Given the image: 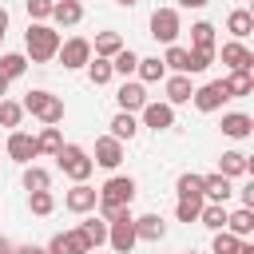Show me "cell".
I'll return each mask as SVG.
<instances>
[{"label": "cell", "instance_id": "11", "mask_svg": "<svg viewBox=\"0 0 254 254\" xmlns=\"http://www.w3.org/2000/svg\"><path fill=\"white\" fill-rule=\"evenodd\" d=\"M222 64H226V71H254V52L242 40H226L222 44Z\"/></svg>", "mask_w": 254, "mask_h": 254}, {"label": "cell", "instance_id": "28", "mask_svg": "<svg viewBox=\"0 0 254 254\" xmlns=\"http://www.w3.org/2000/svg\"><path fill=\"white\" fill-rule=\"evenodd\" d=\"M24 71H28V56H24V52H4V56H0V75H4L8 83L20 79Z\"/></svg>", "mask_w": 254, "mask_h": 254}, {"label": "cell", "instance_id": "38", "mask_svg": "<svg viewBox=\"0 0 254 254\" xmlns=\"http://www.w3.org/2000/svg\"><path fill=\"white\" fill-rule=\"evenodd\" d=\"M135 67H139V56H135L131 48H123V52L111 60V71H115V75H123V79H127V75H135Z\"/></svg>", "mask_w": 254, "mask_h": 254}, {"label": "cell", "instance_id": "2", "mask_svg": "<svg viewBox=\"0 0 254 254\" xmlns=\"http://www.w3.org/2000/svg\"><path fill=\"white\" fill-rule=\"evenodd\" d=\"M52 159H56V167H60V171H64L71 183H87V179H91V171H95L91 155H87L79 143H64V147H60Z\"/></svg>", "mask_w": 254, "mask_h": 254}, {"label": "cell", "instance_id": "33", "mask_svg": "<svg viewBox=\"0 0 254 254\" xmlns=\"http://www.w3.org/2000/svg\"><path fill=\"white\" fill-rule=\"evenodd\" d=\"M111 75H115V71H111V60H99V56H91V60H87V79H91L95 87L111 83Z\"/></svg>", "mask_w": 254, "mask_h": 254}, {"label": "cell", "instance_id": "36", "mask_svg": "<svg viewBox=\"0 0 254 254\" xmlns=\"http://www.w3.org/2000/svg\"><path fill=\"white\" fill-rule=\"evenodd\" d=\"M190 48H214V24L210 20L190 24Z\"/></svg>", "mask_w": 254, "mask_h": 254}, {"label": "cell", "instance_id": "6", "mask_svg": "<svg viewBox=\"0 0 254 254\" xmlns=\"http://www.w3.org/2000/svg\"><path fill=\"white\" fill-rule=\"evenodd\" d=\"M56 60L64 64V71H79V67H87V60H91V40H83V36L64 40L60 52H56Z\"/></svg>", "mask_w": 254, "mask_h": 254}, {"label": "cell", "instance_id": "47", "mask_svg": "<svg viewBox=\"0 0 254 254\" xmlns=\"http://www.w3.org/2000/svg\"><path fill=\"white\" fill-rule=\"evenodd\" d=\"M210 0H179V8H206Z\"/></svg>", "mask_w": 254, "mask_h": 254}, {"label": "cell", "instance_id": "22", "mask_svg": "<svg viewBox=\"0 0 254 254\" xmlns=\"http://www.w3.org/2000/svg\"><path fill=\"white\" fill-rule=\"evenodd\" d=\"M123 48H127V44H123V36H119V32H99V36H95V44H91V56H99V60H115Z\"/></svg>", "mask_w": 254, "mask_h": 254}, {"label": "cell", "instance_id": "5", "mask_svg": "<svg viewBox=\"0 0 254 254\" xmlns=\"http://www.w3.org/2000/svg\"><path fill=\"white\" fill-rule=\"evenodd\" d=\"M179 32H183V20H179V8H155L151 12V36L159 40V44H175L179 40Z\"/></svg>", "mask_w": 254, "mask_h": 254}, {"label": "cell", "instance_id": "43", "mask_svg": "<svg viewBox=\"0 0 254 254\" xmlns=\"http://www.w3.org/2000/svg\"><path fill=\"white\" fill-rule=\"evenodd\" d=\"M52 4H56V0H24L28 20H32V24H48V20H52Z\"/></svg>", "mask_w": 254, "mask_h": 254}, {"label": "cell", "instance_id": "39", "mask_svg": "<svg viewBox=\"0 0 254 254\" xmlns=\"http://www.w3.org/2000/svg\"><path fill=\"white\" fill-rule=\"evenodd\" d=\"M40 119H44V127H60V123H64V99H60V95H48Z\"/></svg>", "mask_w": 254, "mask_h": 254}, {"label": "cell", "instance_id": "45", "mask_svg": "<svg viewBox=\"0 0 254 254\" xmlns=\"http://www.w3.org/2000/svg\"><path fill=\"white\" fill-rule=\"evenodd\" d=\"M238 198H242V206H246V210H254V183H246V187L238 190Z\"/></svg>", "mask_w": 254, "mask_h": 254}, {"label": "cell", "instance_id": "40", "mask_svg": "<svg viewBox=\"0 0 254 254\" xmlns=\"http://www.w3.org/2000/svg\"><path fill=\"white\" fill-rule=\"evenodd\" d=\"M242 238H234L230 230H214V242H210V254H238Z\"/></svg>", "mask_w": 254, "mask_h": 254}, {"label": "cell", "instance_id": "49", "mask_svg": "<svg viewBox=\"0 0 254 254\" xmlns=\"http://www.w3.org/2000/svg\"><path fill=\"white\" fill-rule=\"evenodd\" d=\"M0 254H16V246H12V242H8L4 234H0Z\"/></svg>", "mask_w": 254, "mask_h": 254}, {"label": "cell", "instance_id": "44", "mask_svg": "<svg viewBox=\"0 0 254 254\" xmlns=\"http://www.w3.org/2000/svg\"><path fill=\"white\" fill-rule=\"evenodd\" d=\"M64 234V246H67V254H91V246H87V238L79 234V226H71V230H60Z\"/></svg>", "mask_w": 254, "mask_h": 254}, {"label": "cell", "instance_id": "20", "mask_svg": "<svg viewBox=\"0 0 254 254\" xmlns=\"http://www.w3.org/2000/svg\"><path fill=\"white\" fill-rule=\"evenodd\" d=\"M222 87H226L230 99L254 95V71H226V75H222Z\"/></svg>", "mask_w": 254, "mask_h": 254}, {"label": "cell", "instance_id": "27", "mask_svg": "<svg viewBox=\"0 0 254 254\" xmlns=\"http://www.w3.org/2000/svg\"><path fill=\"white\" fill-rule=\"evenodd\" d=\"M79 234L87 238V246H91V250H99V246L107 242V222L91 214V218H83V222H79Z\"/></svg>", "mask_w": 254, "mask_h": 254}, {"label": "cell", "instance_id": "50", "mask_svg": "<svg viewBox=\"0 0 254 254\" xmlns=\"http://www.w3.org/2000/svg\"><path fill=\"white\" fill-rule=\"evenodd\" d=\"M238 254H254V242H250V238H246V242H242V246H238Z\"/></svg>", "mask_w": 254, "mask_h": 254}, {"label": "cell", "instance_id": "18", "mask_svg": "<svg viewBox=\"0 0 254 254\" xmlns=\"http://www.w3.org/2000/svg\"><path fill=\"white\" fill-rule=\"evenodd\" d=\"M163 91H167V99H163V103L179 107V103H190L194 83H190V75H171V79H163Z\"/></svg>", "mask_w": 254, "mask_h": 254}, {"label": "cell", "instance_id": "24", "mask_svg": "<svg viewBox=\"0 0 254 254\" xmlns=\"http://www.w3.org/2000/svg\"><path fill=\"white\" fill-rule=\"evenodd\" d=\"M135 75H139V83L147 87V83H159V79H167V67H163V60L159 56H139V67H135Z\"/></svg>", "mask_w": 254, "mask_h": 254}, {"label": "cell", "instance_id": "31", "mask_svg": "<svg viewBox=\"0 0 254 254\" xmlns=\"http://www.w3.org/2000/svg\"><path fill=\"white\" fill-rule=\"evenodd\" d=\"M28 210H32L36 218H48V214L56 210V194H52V190H32V194H28Z\"/></svg>", "mask_w": 254, "mask_h": 254}, {"label": "cell", "instance_id": "13", "mask_svg": "<svg viewBox=\"0 0 254 254\" xmlns=\"http://www.w3.org/2000/svg\"><path fill=\"white\" fill-rule=\"evenodd\" d=\"M95 202H99V190H95V187H87V183H75V187L64 194V206H67L71 214H91V210H95Z\"/></svg>", "mask_w": 254, "mask_h": 254}, {"label": "cell", "instance_id": "52", "mask_svg": "<svg viewBox=\"0 0 254 254\" xmlns=\"http://www.w3.org/2000/svg\"><path fill=\"white\" fill-rule=\"evenodd\" d=\"M115 4H119V8H135L139 0H115Z\"/></svg>", "mask_w": 254, "mask_h": 254}, {"label": "cell", "instance_id": "21", "mask_svg": "<svg viewBox=\"0 0 254 254\" xmlns=\"http://www.w3.org/2000/svg\"><path fill=\"white\" fill-rule=\"evenodd\" d=\"M107 127H111V139H119V143H131V139L139 135V119H135L131 111H115Z\"/></svg>", "mask_w": 254, "mask_h": 254}, {"label": "cell", "instance_id": "17", "mask_svg": "<svg viewBox=\"0 0 254 254\" xmlns=\"http://www.w3.org/2000/svg\"><path fill=\"white\" fill-rule=\"evenodd\" d=\"M83 20V4L79 0H56L52 4V24L56 28H75Z\"/></svg>", "mask_w": 254, "mask_h": 254}, {"label": "cell", "instance_id": "19", "mask_svg": "<svg viewBox=\"0 0 254 254\" xmlns=\"http://www.w3.org/2000/svg\"><path fill=\"white\" fill-rule=\"evenodd\" d=\"M218 127H222V135H226V139H250V131H254V119H250L246 111H226Z\"/></svg>", "mask_w": 254, "mask_h": 254}, {"label": "cell", "instance_id": "41", "mask_svg": "<svg viewBox=\"0 0 254 254\" xmlns=\"http://www.w3.org/2000/svg\"><path fill=\"white\" fill-rule=\"evenodd\" d=\"M163 67H171L175 75H187V48L171 44V48H167V56H163Z\"/></svg>", "mask_w": 254, "mask_h": 254}, {"label": "cell", "instance_id": "32", "mask_svg": "<svg viewBox=\"0 0 254 254\" xmlns=\"http://www.w3.org/2000/svg\"><path fill=\"white\" fill-rule=\"evenodd\" d=\"M202 202H206L202 194L179 198V202H175V218H179V222H198V210H202Z\"/></svg>", "mask_w": 254, "mask_h": 254}, {"label": "cell", "instance_id": "42", "mask_svg": "<svg viewBox=\"0 0 254 254\" xmlns=\"http://www.w3.org/2000/svg\"><path fill=\"white\" fill-rule=\"evenodd\" d=\"M48 95H52V91H44V87H36V91H28V95L20 99V107H24V115H36V119H40V111H44V103H48Z\"/></svg>", "mask_w": 254, "mask_h": 254}, {"label": "cell", "instance_id": "8", "mask_svg": "<svg viewBox=\"0 0 254 254\" xmlns=\"http://www.w3.org/2000/svg\"><path fill=\"white\" fill-rule=\"evenodd\" d=\"M226 99H230V95H226L222 79H210V83L194 87V95H190V103H194L202 115H210V111H222V103H226Z\"/></svg>", "mask_w": 254, "mask_h": 254}, {"label": "cell", "instance_id": "30", "mask_svg": "<svg viewBox=\"0 0 254 254\" xmlns=\"http://www.w3.org/2000/svg\"><path fill=\"white\" fill-rule=\"evenodd\" d=\"M214 64V48H187V75H198Z\"/></svg>", "mask_w": 254, "mask_h": 254}, {"label": "cell", "instance_id": "23", "mask_svg": "<svg viewBox=\"0 0 254 254\" xmlns=\"http://www.w3.org/2000/svg\"><path fill=\"white\" fill-rule=\"evenodd\" d=\"M226 230H230L234 238H242V242H246V238L254 234V210H246V206L230 210V214H226Z\"/></svg>", "mask_w": 254, "mask_h": 254}, {"label": "cell", "instance_id": "34", "mask_svg": "<svg viewBox=\"0 0 254 254\" xmlns=\"http://www.w3.org/2000/svg\"><path fill=\"white\" fill-rule=\"evenodd\" d=\"M64 147V135H60V127H44L40 135H36V151L40 155H56Z\"/></svg>", "mask_w": 254, "mask_h": 254}, {"label": "cell", "instance_id": "7", "mask_svg": "<svg viewBox=\"0 0 254 254\" xmlns=\"http://www.w3.org/2000/svg\"><path fill=\"white\" fill-rule=\"evenodd\" d=\"M139 123L151 127L155 135H159V131H171V127H175V107L163 103V99H147V107L139 111Z\"/></svg>", "mask_w": 254, "mask_h": 254}, {"label": "cell", "instance_id": "35", "mask_svg": "<svg viewBox=\"0 0 254 254\" xmlns=\"http://www.w3.org/2000/svg\"><path fill=\"white\" fill-rule=\"evenodd\" d=\"M175 194H179V198L202 194V175H198V171H183V175H179V183H175Z\"/></svg>", "mask_w": 254, "mask_h": 254}, {"label": "cell", "instance_id": "4", "mask_svg": "<svg viewBox=\"0 0 254 254\" xmlns=\"http://www.w3.org/2000/svg\"><path fill=\"white\" fill-rule=\"evenodd\" d=\"M135 214L127 210L123 218H115V222H107V246H111V254H131L135 250Z\"/></svg>", "mask_w": 254, "mask_h": 254}, {"label": "cell", "instance_id": "54", "mask_svg": "<svg viewBox=\"0 0 254 254\" xmlns=\"http://www.w3.org/2000/svg\"><path fill=\"white\" fill-rule=\"evenodd\" d=\"M0 40H4V36H0Z\"/></svg>", "mask_w": 254, "mask_h": 254}, {"label": "cell", "instance_id": "37", "mask_svg": "<svg viewBox=\"0 0 254 254\" xmlns=\"http://www.w3.org/2000/svg\"><path fill=\"white\" fill-rule=\"evenodd\" d=\"M20 119H24V107H20L16 99H0V127L16 131V127H20Z\"/></svg>", "mask_w": 254, "mask_h": 254}, {"label": "cell", "instance_id": "55", "mask_svg": "<svg viewBox=\"0 0 254 254\" xmlns=\"http://www.w3.org/2000/svg\"><path fill=\"white\" fill-rule=\"evenodd\" d=\"M190 254H194V250H190Z\"/></svg>", "mask_w": 254, "mask_h": 254}, {"label": "cell", "instance_id": "53", "mask_svg": "<svg viewBox=\"0 0 254 254\" xmlns=\"http://www.w3.org/2000/svg\"><path fill=\"white\" fill-rule=\"evenodd\" d=\"M91 254H99V250H91Z\"/></svg>", "mask_w": 254, "mask_h": 254}, {"label": "cell", "instance_id": "14", "mask_svg": "<svg viewBox=\"0 0 254 254\" xmlns=\"http://www.w3.org/2000/svg\"><path fill=\"white\" fill-rule=\"evenodd\" d=\"M250 171H254V163H250L246 151H222V159H218V175L222 179H242Z\"/></svg>", "mask_w": 254, "mask_h": 254}, {"label": "cell", "instance_id": "26", "mask_svg": "<svg viewBox=\"0 0 254 254\" xmlns=\"http://www.w3.org/2000/svg\"><path fill=\"white\" fill-rule=\"evenodd\" d=\"M226 206L222 202H202V210H198V222L206 226V230H226Z\"/></svg>", "mask_w": 254, "mask_h": 254}, {"label": "cell", "instance_id": "1", "mask_svg": "<svg viewBox=\"0 0 254 254\" xmlns=\"http://www.w3.org/2000/svg\"><path fill=\"white\" fill-rule=\"evenodd\" d=\"M60 32L52 28V24H28V32H24V56L32 60V64H48V60H56V52H60Z\"/></svg>", "mask_w": 254, "mask_h": 254}, {"label": "cell", "instance_id": "51", "mask_svg": "<svg viewBox=\"0 0 254 254\" xmlns=\"http://www.w3.org/2000/svg\"><path fill=\"white\" fill-rule=\"evenodd\" d=\"M4 95H8V79L0 75V99H4Z\"/></svg>", "mask_w": 254, "mask_h": 254}, {"label": "cell", "instance_id": "3", "mask_svg": "<svg viewBox=\"0 0 254 254\" xmlns=\"http://www.w3.org/2000/svg\"><path fill=\"white\" fill-rule=\"evenodd\" d=\"M135 190H139V183L131 175H111L99 187V202H107V206H131L135 202Z\"/></svg>", "mask_w": 254, "mask_h": 254}, {"label": "cell", "instance_id": "15", "mask_svg": "<svg viewBox=\"0 0 254 254\" xmlns=\"http://www.w3.org/2000/svg\"><path fill=\"white\" fill-rule=\"evenodd\" d=\"M230 194H234V183H230V179H222L218 171H214V175H202V198H206V202H222V206H226Z\"/></svg>", "mask_w": 254, "mask_h": 254}, {"label": "cell", "instance_id": "16", "mask_svg": "<svg viewBox=\"0 0 254 254\" xmlns=\"http://www.w3.org/2000/svg\"><path fill=\"white\" fill-rule=\"evenodd\" d=\"M135 238H139V242H163V238H167L163 214H139V218H135Z\"/></svg>", "mask_w": 254, "mask_h": 254}, {"label": "cell", "instance_id": "10", "mask_svg": "<svg viewBox=\"0 0 254 254\" xmlns=\"http://www.w3.org/2000/svg\"><path fill=\"white\" fill-rule=\"evenodd\" d=\"M115 103H119V111L139 115V111L147 107V87H143L139 79H123V83H119V91H115Z\"/></svg>", "mask_w": 254, "mask_h": 254}, {"label": "cell", "instance_id": "46", "mask_svg": "<svg viewBox=\"0 0 254 254\" xmlns=\"http://www.w3.org/2000/svg\"><path fill=\"white\" fill-rule=\"evenodd\" d=\"M16 254H48V250L36 246V242H28V246H16Z\"/></svg>", "mask_w": 254, "mask_h": 254}, {"label": "cell", "instance_id": "12", "mask_svg": "<svg viewBox=\"0 0 254 254\" xmlns=\"http://www.w3.org/2000/svg\"><path fill=\"white\" fill-rule=\"evenodd\" d=\"M36 155H40V151H36V135H28V131H8V159H12V163L28 167Z\"/></svg>", "mask_w": 254, "mask_h": 254}, {"label": "cell", "instance_id": "48", "mask_svg": "<svg viewBox=\"0 0 254 254\" xmlns=\"http://www.w3.org/2000/svg\"><path fill=\"white\" fill-rule=\"evenodd\" d=\"M4 32H8V8L0 4V36H4Z\"/></svg>", "mask_w": 254, "mask_h": 254}, {"label": "cell", "instance_id": "9", "mask_svg": "<svg viewBox=\"0 0 254 254\" xmlns=\"http://www.w3.org/2000/svg\"><path fill=\"white\" fill-rule=\"evenodd\" d=\"M87 155H91V163H95V167L115 171V167L123 163V143H119V139H111V135H99V139H95V147H91Z\"/></svg>", "mask_w": 254, "mask_h": 254}, {"label": "cell", "instance_id": "25", "mask_svg": "<svg viewBox=\"0 0 254 254\" xmlns=\"http://www.w3.org/2000/svg\"><path fill=\"white\" fill-rule=\"evenodd\" d=\"M226 32H230L234 40H246V36L254 32V16H250L246 8H234V12L226 16Z\"/></svg>", "mask_w": 254, "mask_h": 254}, {"label": "cell", "instance_id": "29", "mask_svg": "<svg viewBox=\"0 0 254 254\" xmlns=\"http://www.w3.org/2000/svg\"><path fill=\"white\" fill-rule=\"evenodd\" d=\"M20 183H24V190H28V194H32V190H48V187H52V171H44V167L28 163V167H24V179H20Z\"/></svg>", "mask_w": 254, "mask_h": 254}]
</instances>
